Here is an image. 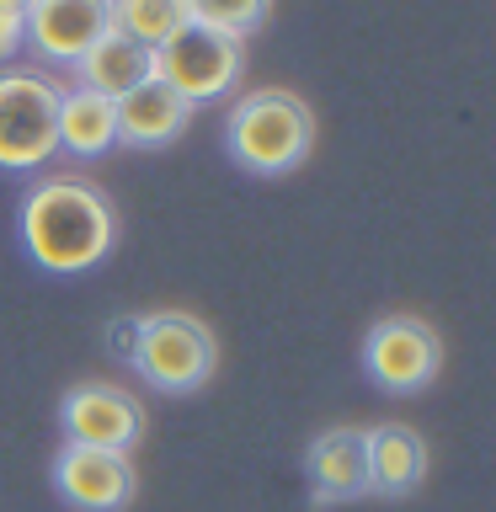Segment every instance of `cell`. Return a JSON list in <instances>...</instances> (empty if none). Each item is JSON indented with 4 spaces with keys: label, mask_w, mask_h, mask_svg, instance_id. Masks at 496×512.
Masks as SVG:
<instances>
[{
    "label": "cell",
    "mask_w": 496,
    "mask_h": 512,
    "mask_svg": "<svg viewBox=\"0 0 496 512\" xmlns=\"http://www.w3.org/2000/svg\"><path fill=\"white\" fill-rule=\"evenodd\" d=\"M22 246L43 272L75 278L118 246V214L80 176H48L22 198Z\"/></svg>",
    "instance_id": "6da1fadb"
},
{
    "label": "cell",
    "mask_w": 496,
    "mask_h": 512,
    "mask_svg": "<svg viewBox=\"0 0 496 512\" xmlns=\"http://www.w3.org/2000/svg\"><path fill=\"white\" fill-rule=\"evenodd\" d=\"M310 144H315V112L294 91H278V86L240 96L230 118H224V150L251 176H283L304 166Z\"/></svg>",
    "instance_id": "7a4b0ae2"
},
{
    "label": "cell",
    "mask_w": 496,
    "mask_h": 512,
    "mask_svg": "<svg viewBox=\"0 0 496 512\" xmlns=\"http://www.w3.org/2000/svg\"><path fill=\"white\" fill-rule=\"evenodd\" d=\"M139 379H150L155 390L166 395H192L214 379V363H219V342L214 331L203 326L198 315L187 310H155V315H139L134 326V358Z\"/></svg>",
    "instance_id": "3957f363"
},
{
    "label": "cell",
    "mask_w": 496,
    "mask_h": 512,
    "mask_svg": "<svg viewBox=\"0 0 496 512\" xmlns=\"http://www.w3.org/2000/svg\"><path fill=\"white\" fill-rule=\"evenodd\" d=\"M64 86L43 70H0V171H38L59 150Z\"/></svg>",
    "instance_id": "277c9868"
},
{
    "label": "cell",
    "mask_w": 496,
    "mask_h": 512,
    "mask_svg": "<svg viewBox=\"0 0 496 512\" xmlns=\"http://www.w3.org/2000/svg\"><path fill=\"white\" fill-rule=\"evenodd\" d=\"M246 70V38H230L219 27H203V22H187L171 43L155 48V80L182 96V102H214L240 80Z\"/></svg>",
    "instance_id": "5b68a950"
},
{
    "label": "cell",
    "mask_w": 496,
    "mask_h": 512,
    "mask_svg": "<svg viewBox=\"0 0 496 512\" xmlns=\"http://www.w3.org/2000/svg\"><path fill=\"white\" fill-rule=\"evenodd\" d=\"M363 368L379 390L390 395H416L438 379L443 368V342L422 315H384L363 336Z\"/></svg>",
    "instance_id": "8992f818"
},
{
    "label": "cell",
    "mask_w": 496,
    "mask_h": 512,
    "mask_svg": "<svg viewBox=\"0 0 496 512\" xmlns=\"http://www.w3.org/2000/svg\"><path fill=\"white\" fill-rule=\"evenodd\" d=\"M54 491L75 512H123L139 491V470L128 454H112V448L64 443L54 454Z\"/></svg>",
    "instance_id": "52a82bcc"
},
{
    "label": "cell",
    "mask_w": 496,
    "mask_h": 512,
    "mask_svg": "<svg viewBox=\"0 0 496 512\" xmlns=\"http://www.w3.org/2000/svg\"><path fill=\"white\" fill-rule=\"evenodd\" d=\"M59 427L70 443L128 454L144 438V406L128 390H118V384H75L59 400Z\"/></svg>",
    "instance_id": "ba28073f"
},
{
    "label": "cell",
    "mask_w": 496,
    "mask_h": 512,
    "mask_svg": "<svg viewBox=\"0 0 496 512\" xmlns=\"http://www.w3.org/2000/svg\"><path fill=\"white\" fill-rule=\"evenodd\" d=\"M107 27L112 0H32L27 6V43L48 64H80Z\"/></svg>",
    "instance_id": "9c48e42d"
},
{
    "label": "cell",
    "mask_w": 496,
    "mask_h": 512,
    "mask_svg": "<svg viewBox=\"0 0 496 512\" xmlns=\"http://www.w3.org/2000/svg\"><path fill=\"white\" fill-rule=\"evenodd\" d=\"M304 470H310V491H315L320 507L368 496V443H363V427H326V432H315L310 454H304Z\"/></svg>",
    "instance_id": "30bf717a"
},
{
    "label": "cell",
    "mask_w": 496,
    "mask_h": 512,
    "mask_svg": "<svg viewBox=\"0 0 496 512\" xmlns=\"http://www.w3.org/2000/svg\"><path fill=\"white\" fill-rule=\"evenodd\" d=\"M112 107H118V144H134V150H160L192 123V102H182L166 80H144Z\"/></svg>",
    "instance_id": "8fae6325"
},
{
    "label": "cell",
    "mask_w": 496,
    "mask_h": 512,
    "mask_svg": "<svg viewBox=\"0 0 496 512\" xmlns=\"http://www.w3.org/2000/svg\"><path fill=\"white\" fill-rule=\"evenodd\" d=\"M368 443V491L379 496H411L427 480V443L422 432L384 422V427H363Z\"/></svg>",
    "instance_id": "7c38bea8"
},
{
    "label": "cell",
    "mask_w": 496,
    "mask_h": 512,
    "mask_svg": "<svg viewBox=\"0 0 496 512\" xmlns=\"http://www.w3.org/2000/svg\"><path fill=\"white\" fill-rule=\"evenodd\" d=\"M80 86L96 91V96H112L118 102L123 91L144 86V80H155V48H144L134 38H123V32H102V38L91 43V54L75 64Z\"/></svg>",
    "instance_id": "4fadbf2b"
},
{
    "label": "cell",
    "mask_w": 496,
    "mask_h": 512,
    "mask_svg": "<svg viewBox=\"0 0 496 512\" xmlns=\"http://www.w3.org/2000/svg\"><path fill=\"white\" fill-rule=\"evenodd\" d=\"M112 144H118V107H112V96H96L86 86L64 91L59 96V150L91 160V155H107Z\"/></svg>",
    "instance_id": "5bb4252c"
},
{
    "label": "cell",
    "mask_w": 496,
    "mask_h": 512,
    "mask_svg": "<svg viewBox=\"0 0 496 512\" xmlns=\"http://www.w3.org/2000/svg\"><path fill=\"white\" fill-rule=\"evenodd\" d=\"M187 22H192L187 0H112V32H123L144 48L171 43Z\"/></svg>",
    "instance_id": "9a60e30c"
},
{
    "label": "cell",
    "mask_w": 496,
    "mask_h": 512,
    "mask_svg": "<svg viewBox=\"0 0 496 512\" xmlns=\"http://www.w3.org/2000/svg\"><path fill=\"white\" fill-rule=\"evenodd\" d=\"M187 6H192V22L219 27V32H230V38H251V32L267 22L272 0H187Z\"/></svg>",
    "instance_id": "2e32d148"
},
{
    "label": "cell",
    "mask_w": 496,
    "mask_h": 512,
    "mask_svg": "<svg viewBox=\"0 0 496 512\" xmlns=\"http://www.w3.org/2000/svg\"><path fill=\"white\" fill-rule=\"evenodd\" d=\"M22 43H27V11L0 6V59H11Z\"/></svg>",
    "instance_id": "e0dca14e"
},
{
    "label": "cell",
    "mask_w": 496,
    "mask_h": 512,
    "mask_svg": "<svg viewBox=\"0 0 496 512\" xmlns=\"http://www.w3.org/2000/svg\"><path fill=\"white\" fill-rule=\"evenodd\" d=\"M0 6H11V11H27V6H32V0H0Z\"/></svg>",
    "instance_id": "ac0fdd59"
}]
</instances>
